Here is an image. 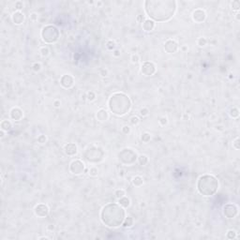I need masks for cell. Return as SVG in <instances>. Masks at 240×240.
I'll return each mask as SVG.
<instances>
[{
    "instance_id": "6da1fadb",
    "label": "cell",
    "mask_w": 240,
    "mask_h": 240,
    "mask_svg": "<svg viewBox=\"0 0 240 240\" xmlns=\"http://www.w3.org/2000/svg\"><path fill=\"white\" fill-rule=\"evenodd\" d=\"M208 187H211L215 191L219 187V182L217 179L212 176V175H204L201 176L198 182V190L202 194H204L205 196H210L212 195L210 192V190Z\"/></svg>"
},
{
    "instance_id": "7a4b0ae2",
    "label": "cell",
    "mask_w": 240,
    "mask_h": 240,
    "mask_svg": "<svg viewBox=\"0 0 240 240\" xmlns=\"http://www.w3.org/2000/svg\"><path fill=\"white\" fill-rule=\"evenodd\" d=\"M41 36H42V39L45 42H55L58 39V31L55 26L49 25V26L44 27L42 29Z\"/></svg>"
},
{
    "instance_id": "3957f363",
    "label": "cell",
    "mask_w": 240,
    "mask_h": 240,
    "mask_svg": "<svg viewBox=\"0 0 240 240\" xmlns=\"http://www.w3.org/2000/svg\"><path fill=\"white\" fill-rule=\"evenodd\" d=\"M70 172L74 174H81L85 170V164L80 159H75L70 163Z\"/></svg>"
},
{
    "instance_id": "277c9868",
    "label": "cell",
    "mask_w": 240,
    "mask_h": 240,
    "mask_svg": "<svg viewBox=\"0 0 240 240\" xmlns=\"http://www.w3.org/2000/svg\"><path fill=\"white\" fill-rule=\"evenodd\" d=\"M141 71L145 76H151L156 71V67L152 62H145L142 65Z\"/></svg>"
},
{
    "instance_id": "5b68a950",
    "label": "cell",
    "mask_w": 240,
    "mask_h": 240,
    "mask_svg": "<svg viewBox=\"0 0 240 240\" xmlns=\"http://www.w3.org/2000/svg\"><path fill=\"white\" fill-rule=\"evenodd\" d=\"M35 214H36L38 217L40 218H44L46 217L47 215L49 214V207L47 206L46 204H38L35 207Z\"/></svg>"
},
{
    "instance_id": "8992f818",
    "label": "cell",
    "mask_w": 240,
    "mask_h": 240,
    "mask_svg": "<svg viewBox=\"0 0 240 240\" xmlns=\"http://www.w3.org/2000/svg\"><path fill=\"white\" fill-rule=\"evenodd\" d=\"M206 18V14L204 12V10H196L193 11L192 13V19L195 23H203Z\"/></svg>"
},
{
    "instance_id": "52a82bcc",
    "label": "cell",
    "mask_w": 240,
    "mask_h": 240,
    "mask_svg": "<svg viewBox=\"0 0 240 240\" xmlns=\"http://www.w3.org/2000/svg\"><path fill=\"white\" fill-rule=\"evenodd\" d=\"M73 83H74V80H73L72 76L69 75V74H66V75H63L61 80H60V84L63 87L65 88H70L71 86H73Z\"/></svg>"
},
{
    "instance_id": "ba28073f",
    "label": "cell",
    "mask_w": 240,
    "mask_h": 240,
    "mask_svg": "<svg viewBox=\"0 0 240 240\" xmlns=\"http://www.w3.org/2000/svg\"><path fill=\"white\" fill-rule=\"evenodd\" d=\"M164 49L167 51L169 54H174L175 53L178 49V44L174 40H168L166 42L164 43Z\"/></svg>"
},
{
    "instance_id": "9c48e42d",
    "label": "cell",
    "mask_w": 240,
    "mask_h": 240,
    "mask_svg": "<svg viewBox=\"0 0 240 240\" xmlns=\"http://www.w3.org/2000/svg\"><path fill=\"white\" fill-rule=\"evenodd\" d=\"M10 117L15 121H20L23 117V111L20 108H13L10 111Z\"/></svg>"
},
{
    "instance_id": "30bf717a",
    "label": "cell",
    "mask_w": 240,
    "mask_h": 240,
    "mask_svg": "<svg viewBox=\"0 0 240 240\" xmlns=\"http://www.w3.org/2000/svg\"><path fill=\"white\" fill-rule=\"evenodd\" d=\"M96 116H97V119L99 120V121L100 122H103V121H107L109 118V114L108 112L106 111L105 109H99V111L97 112V115H96Z\"/></svg>"
},
{
    "instance_id": "8fae6325",
    "label": "cell",
    "mask_w": 240,
    "mask_h": 240,
    "mask_svg": "<svg viewBox=\"0 0 240 240\" xmlns=\"http://www.w3.org/2000/svg\"><path fill=\"white\" fill-rule=\"evenodd\" d=\"M64 149H65L66 154L69 155V156H73V155H75L77 153V146H76L75 144H72V143L65 145Z\"/></svg>"
},
{
    "instance_id": "7c38bea8",
    "label": "cell",
    "mask_w": 240,
    "mask_h": 240,
    "mask_svg": "<svg viewBox=\"0 0 240 240\" xmlns=\"http://www.w3.org/2000/svg\"><path fill=\"white\" fill-rule=\"evenodd\" d=\"M23 19H24L23 13H22L21 11H16L12 14V21L16 24H21L23 22Z\"/></svg>"
},
{
    "instance_id": "4fadbf2b",
    "label": "cell",
    "mask_w": 240,
    "mask_h": 240,
    "mask_svg": "<svg viewBox=\"0 0 240 240\" xmlns=\"http://www.w3.org/2000/svg\"><path fill=\"white\" fill-rule=\"evenodd\" d=\"M154 27H155V22L150 20V19H145V22L143 23V28H144V30L146 31V32L152 31V30L154 29Z\"/></svg>"
},
{
    "instance_id": "5bb4252c",
    "label": "cell",
    "mask_w": 240,
    "mask_h": 240,
    "mask_svg": "<svg viewBox=\"0 0 240 240\" xmlns=\"http://www.w3.org/2000/svg\"><path fill=\"white\" fill-rule=\"evenodd\" d=\"M118 203L120 204V206H122L123 208H127V207L130 205V200L128 197H126V196L118 199Z\"/></svg>"
},
{
    "instance_id": "9a60e30c",
    "label": "cell",
    "mask_w": 240,
    "mask_h": 240,
    "mask_svg": "<svg viewBox=\"0 0 240 240\" xmlns=\"http://www.w3.org/2000/svg\"><path fill=\"white\" fill-rule=\"evenodd\" d=\"M132 184L134 185L135 187H141L142 185L144 184V178L140 175H136L132 179Z\"/></svg>"
},
{
    "instance_id": "2e32d148",
    "label": "cell",
    "mask_w": 240,
    "mask_h": 240,
    "mask_svg": "<svg viewBox=\"0 0 240 240\" xmlns=\"http://www.w3.org/2000/svg\"><path fill=\"white\" fill-rule=\"evenodd\" d=\"M138 161H139V163H140L142 166H145V165L148 163L149 158H148V157H147V156H145V155H141V156H139Z\"/></svg>"
},
{
    "instance_id": "e0dca14e",
    "label": "cell",
    "mask_w": 240,
    "mask_h": 240,
    "mask_svg": "<svg viewBox=\"0 0 240 240\" xmlns=\"http://www.w3.org/2000/svg\"><path fill=\"white\" fill-rule=\"evenodd\" d=\"M10 128H11V123L9 120H3L2 123H1V129H3L5 131H8Z\"/></svg>"
},
{
    "instance_id": "ac0fdd59",
    "label": "cell",
    "mask_w": 240,
    "mask_h": 240,
    "mask_svg": "<svg viewBox=\"0 0 240 240\" xmlns=\"http://www.w3.org/2000/svg\"><path fill=\"white\" fill-rule=\"evenodd\" d=\"M132 225H133V220H132L131 217L126 218L124 221H123V227H125V228H129Z\"/></svg>"
},
{
    "instance_id": "d6986e66",
    "label": "cell",
    "mask_w": 240,
    "mask_h": 240,
    "mask_svg": "<svg viewBox=\"0 0 240 240\" xmlns=\"http://www.w3.org/2000/svg\"><path fill=\"white\" fill-rule=\"evenodd\" d=\"M40 53L42 57H47L50 55V49L47 46H43L40 49Z\"/></svg>"
},
{
    "instance_id": "ffe728a7",
    "label": "cell",
    "mask_w": 240,
    "mask_h": 240,
    "mask_svg": "<svg viewBox=\"0 0 240 240\" xmlns=\"http://www.w3.org/2000/svg\"><path fill=\"white\" fill-rule=\"evenodd\" d=\"M226 236H227V238H229V239H234V238H236L237 237V233L234 230L231 229V230H229L228 232H227Z\"/></svg>"
},
{
    "instance_id": "44dd1931",
    "label": "cell",
    "mask_w": 240,
    "mask_h": 240,
    "mask_svg": "<svg viewBox=\"0 0 240 240\" xmlns=\"http://www.w3.org/2000/svg\"><path fill=\"white\" fill-rule=\"evenodd\" d=\"M115 197L117 198V199H120V198L126 196V191L125 190H123V189H119V190H116V191H115Z\"/></svg>"
},
{
    "instance_id": "7402d4cb",
    "label": "cell",
    "mask_w": 240,
    "mask_h": 240,
    "mask_svg": "<svg viewBox=\"0 0 240 240\" xmlns=\"http://www.w3.org/2000/svg\"><path fill=\"white\" fill-rule=\"evenodd\" d=\"M230 115H231V117H233V118H237V117L239 116V110L237 108H235V107H233V109H231Z\"/></svg>"
},
{
    "instance_id": "603a6c76",
    "label": "cell",
    "mask_w": 240,
    "mask_h": 240,
    "mask_svg": "<svg viewBox=\"0 0 240 240\" xmlns=\"http://www.w3.org/2000/svg\"><path fill=\"white\" fill-rule=\"evenodd\" d=\"M130 60H131V63H133V64H138L139 61H140V56H139L138 54H133L130 56Z\"/></svg>"
},
{
    "instance_id": "cb8c5ba5",
    "label": "cell",
    "mask_w": 240,
    "mask_h": 240,
    "mask_svg": "<svg viewBox=\"0 0 240 240\" xmlns=\"http://www.w3.org/2000/svg\"><path fill=\"white\" fill-rule=\"evenodd\" d=\"M129 122H130V124H132V125H138L139 123H140V119H139V117L137 116V115H133V116H131L130 117V119H129Z\"/></svg>"
},
{
    "instance_id": "d4e9b609",
    "label": "cell",
    "mask_w": 240,
    "mask_h": 240,
    "mask_svg": "<svg viewBox=\"0 0 240 240\" xmlns=\"http://www.w3.org/2000/svg\"><path fill=\"white\" fill-rule=\"evenodd\" d=\"M88 174L89 175H91V176H97L98 174H99V170H98V168H96V167H91L89 169Z\"/></svg>"
},
{
    "instance_id": "484cf974",
    "label": "cell",
    "mask_w": 240,
    "mask_h": 240,
    "mask_svg": "<svg viewBox=\"0 0 240 240\" xmlns=\"http://www.w3.org/2000/svg\"><path fill=\"white\" fill-rule=\"evenodd\" d=\"M197 44L201 47H204L207 44V40L205 38H199L197 40Z\"/></svg>"
},
{
    "instance_id": "4316f807",
    "label": "cell",
    "mask_w": 240,
    "mask_h": 240,
    "mask_svg": "<svg viewBox=\"0 0 240 240\" xmlns=\"http://www.w3.org/2000/svg\"><path fill=\"white\" fill-rule=\"evenodd\" d=\"M106 47H107V49L108 50H114L115 48V42L114 41V40H108L107 42H106Z\"/></svg>"
},
{
    "instance_id": "83f0119b",
    "label": "cell",
    "mask_w": 240,
    "mask_h": 240,
    "mask_svg": "<svg viewBox=\"0 0 240 240\" xmlns=\"http://www.w3.org/2000/svg\"><path fill=\"white\" fill-rule=\"evenodd\" d=\"M158 123H159V125L162 126V127H164L165 125H167V123H168L167 117H166V116H162V117H161L159 120H158Z\"/></svg>"
},
{
    "instance_id": "f1b7e54d",
    "label": "cell",
    "mask_w": 240,
    "mask_h": 240,
    "mask_svg": "<svg viewBox=\"0 0 240 240\" xmlns=\"http://www.w3.org/2000/svg\"><path fill=\"white\" fill-rule=\"evenodd\" d=\"M38 142H39L40 144H41V145H42V144H45L47 142V137L43 134L40 135V136L38 137Z\"/></svg>"
},
{
    "instance_id": "f546056e",
    "label": "cell",
    "mask_w": 240,
    "mask_h": 240,
    "mask_svg": "<svg viewBox=\"0 0 240 240\" xmlns=\"http://www.w3.org/2000/svg\"><path fill=\"white\" fill-rule=\"evenodd\" d=\"M86 98H87V99L88 100H90V101H92V100H94V99H96V94L93 91H89L88 93H87V96H86Z\"/></svg>"
},
{
    "instance_id": "4dcf8cb0",
    "label": "cell",
    "mask_w": 240,
    "mask_h": 240,
    "mask_svg": "<svg viewBox=\"0 0 240 240\" xmlns=\"http://www.w3.org/2000/svg\"><path fill=\"white\" fill-rule=\"evenodd\" d=\"M130 130H131V129H130V127H129V126H128V125L124 126V127L122 128V132H123L124 134H126V135L129 134V133H130Z\"/></svg>"
},
{
    "instance_id": "1f68e13d",
    "label": "cell",
    "mask_w": 240,
    "mask_h": 240,
    "mask_svg": "<svg viewBox=\"0 0 240 240\" xmlns=\"http://www.w3.org/2000/svg\"><path fill=\"white\" fill-rule=\"evenodd\" d=\"M140 115L143 116V117H145V116H147L148 115H149V110H148L147 108H143L141 109V111H140Z\"/></svg>"
},
{
    "instance_id": "d6a6232c",
    "label": "cell",
    "mask_w": 240,
    "mask_h": 240,
    "mask_svg": "<svg viewBox=\"0 0 240 240\" xmlns=\"http://www.w3.org/2000/svg\"><path fill=\"white\" fill-rule=\"evenodd\" d=\"M233 147L234 148V149H236V150H238V149L240 148V146H239V138H238V137H236V138H235V140L233 141Z\"/></svg>"
},
{
    "instance_id": "836d02e7",
    "label": "cell",
    "mask_w": 240,
    "mask_h": 240,
    "mask_svg": "<svg viewBox=\"0 0 240 240\" xmlns=\"http://www.w3.org/2000/svg\"><path fill=\"white\" fill-rule=\"evenodd\" d=\"M150 140V134L149 133H144L142 135V141H144L145 143H147Z\"/></svg>"
},
{
    "instance_id": "e575fe53",
    "label": "cell",
    "mask_w": 240,
    "mask_h": 240,
    "mask_svg": "<svg viewBox=\"0 0 240 240\" xmlns=\"http://www.w3.org/2000/svg\"><path fill=\"white\" fill-rule=\"evenodd\" d=\"M33 70L34 71H40V69H41V65H40V63H35L33 65Z\"/></svg>"
},
{
    "instance_id": "d590c367",
    "label": "cell",
    "mask_w": 240,
    "mask_h": 240,
    "mask_svg": "<svg viewBox=\"0 0 240 240\" xmlns=\"http://www.w3.org/2000/svg\"><path fill=\"white\" fill-rule=\"evenodd\" d=\"M15 8H16L17 10H18V11H20V10H22V9L23 8V2H21V1H18V2H16V3H15Z\"/></svg>"
},
{
    "instance_id": "8d00e7d4",
    "label": "cell",
    "mask_w": 240,
    "mask_h": 240,
    "mask_svg": "<svg viewBox=\"0 0 240 240\" xmlns=\"http://www.w3.org/2000/svg\"><path fill=\"white\" fill-rule=\"evenodd\" d=\"M99 74H100V75H101L102 77H106V76H108V75H109L108 69H100V71H99Z\"/></svg>"
},
{
    "instance_id": "74e56055",
    "label": "cell",
    "mask_w": 240,
    "mask_h": 240,
    "mask_svg": "<svg viewBox=\"0 0 240 240\" xmlns=\"http://www.w3.org/2000/svg\"><path fill=\"white\" fill-rule=\"evenodd\" d=\"M30 20L32 21V22H36V21L38 20V13L33 12V13L30 15Z\"/></svg>"
},
{
    "instance_id": "f35d334b",
    "label": "cell",
    "mask_w": 240,
    "mask_h": 240,
    "mask_svg": "<svg viewBox=\"0 0 240 240\" xmlns=\"http://www.w3.org/2000/svg\"><path fill=\"white\" fill-rule=\"evenodd\" d=\"M60 105H61V101H60L59 99H56V100L54 101V106H55L56 108H59Z\"/></svg>"
},
{
    "instance_id": "ab89813d",
    "label": "cell",
    "mask_w": 240,
    "mask_h": 240,
    "mask_svg": "<svg viewBox=\"0 0 240 240\" xmlns=\"http://www.w3.org/2000/svg\"><path fill=\"white\" fill-rule=\"evenodd\" d=\"M113 56H115V57H119V56H121V53H120L119 50H115L114 53H113Z\"/></svg>"
},
{
    "instance_id": "60d3db41",
    "label": "cell",
    "mask_w": 240,
    "mask_h": 240,
    "mask_svg": "<svg viewBox=\"0 0 240 240\" xmlns=\"http://www.w3.org/2000/svg\"><path fill=\"white\" fill-rule=\"evenodd\" d=\"M181 49H182L185 52V51H188V47L187 46H182V47H181Z\"/></svg>"
},
{
    "instance_id": "b9f144b4",
    "label": "cell",
    "mask_w": 240,
    "mask_h": 240,
    "mask_svg": "<svg viewBox=\"0 0 240 240\" xmlns=\"http://www.w3.org/2000/svg\"><path fill=\"white\" fill-rule=\"evenodd\" d=\"M39 239H49V237H47V236H41V237H40Z\"/></svg>"
},
{
    "instance_id": "7bdbcfd3",
    "label": "cell",
    "mask_w": 240,
    "mask_h": 240,
    "mask_svg": "<svg viewBox=\"0 0 240 240\" xmlns=\"http://www.w3.org/2000/svg\"><path fill=\"white\" fill-rule=\"evenodd\" d=\"M4 131H5V130H3V129H1V137H2V138H3L4 136H5V135H4Z\"/></svg>"
},
{
    "instance_id": "ee69618b",
    "label": "cell",
    "mask_w": 240,
    "mask_h": 240,
    "mask_svg": "<svg viewBox=\"0 0 240 240\" xmlns=\"http://www.w3.org/2000/svg\"><path fill=\"white\" fill-rule=\"evenodd\" d=\"M236 20L239 21V13H238V12L236 13Z\"/></svg>"
},
{
    "instance_id": "f6af8a7d",
    "label": "cell",
    "mask_w": 240,
    "mask_h": 240,
    "mask_svg": "<svg viewBox=\"0 0 240 240\" xmlns=\"http://www.w3.org/2000/svg\"><path fill=\"white\" fill-rule=\"evenodd\" d=\"M100 5H102V2H99V3H97V6H100Z\"/></svg>"
}]
</instances>
